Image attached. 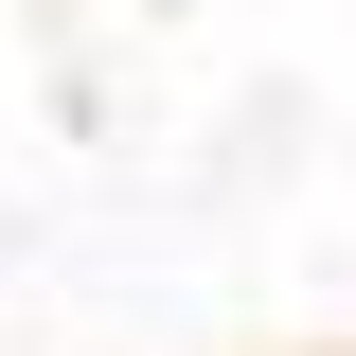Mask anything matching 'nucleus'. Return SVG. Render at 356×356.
<instances>
[{
  "instance_id": "1",
  "label": "nucleus",
  "mask_w": 356,
  "mask_h": 356,
  "mask_svg": "<svg viewBox=\"0 0 356 356\" xmlns=\"http://www.w3.org/2000/svg\"><path fill=\"white\" fill-rule=\"evenodd\" d=\"M0 356H356V0H0Z\"/></svg>"
}]
</instances>
